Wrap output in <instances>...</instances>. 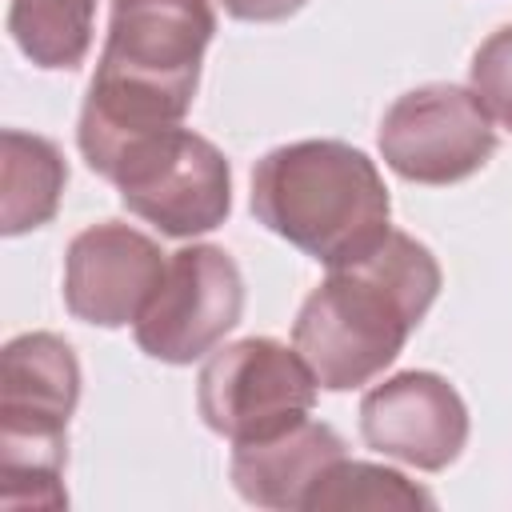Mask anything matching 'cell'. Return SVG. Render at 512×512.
Returning <instances> with one entry per match:
<instances>
[{
  "label": "cell",
  "mask_w": 512,
  "mask_h": 512,
  "mask_svg": "<svg viewBox=\"0 0 512 512\" xmlns=\"http://www.w3.org/2000/svg\"><path fill=\"white\" fill-rule=\"evenodd\" d=\"M240 308L244 280L236 260L216 244L180 248L136 320V344L152 360L192 364L236 328Z\"/></svg>",
  "instance_id": "obj_8"
},
{
  "label": "cell",
  "mask_w": 512,
  "mask_h": 512,
  "mask_svg": "<svg viewBox=\"0 0 512 512\" xmlns=\"http://www.w3.org/2000/svg\"><path fill=\"white\" fill-rule=\"evenodd\" d=\"M212 32V0H112L100 64L76 124L80 152L96 176L112 180L136 144L184 120Z\"/></svg>",
  "instance_id": "obj_1"
},
{
  "label": "cell",
  "mask_w": 512,
  "mask_h": 512,
  "mask_svg": "<svg viewBox=\"0 0 512 512\" xmlns=\"http://www.w3.org/2000/svg\"><path fill=\"white\" fill-rule=\"evenodd\" d=\"M360 436L368 448L420 472L448 468L468 440V408L436 372H400L360 400Z\"/></svg>",
  "instance_id": "obj_10"
},
{
  "label": "cell",
  "mask_w": 512,
  "mask_h": 512,
  "mask_svg": "<svg viewBox=\"0 0 512 512\" xmlns=\"http://www.w3.org/2000/svg\"><path fill=\"white\" fill-rule=\"evenodd\" d=\"M316 388L320 384L296 348L272 336H248L212 352L200 368L196 408L216 436L256 444L308 420Z\"/></svg>",
  "instance_id": "obj_5"
},
{
  "label": "cell",
  "mask_w": 512,
  "mask_h": 512,
  "mask_svg": "<svg viewBox=\"0 0 512 512\" xmlns=\"http://www.w3.org/2000/svg\"><path fill=\"white\" fill-rule=\"evenodd\" d=\"M68 168L52 140L20 128L0 136V232L20 236L48 224L60 208Z\"/></svg>",
  "instance_id": "obj_12"
},
{
  "label": "cell",
  "mask_w": 512,
  "mask_h": 512,
  "mask_svg": "<svg viewBox=\"0 0 512 512\" xmlns=\"http://www.w3.org/2000/svg\"><path fill=\"white\" fill-rule=\"evenodd\" d=\"M80 400V364L68 340L24 332L0 356V504L64 508L68 416Z\"/></svg>",
  "instance_id": "obj_4"
},
{
  "label": "cell",
  "mask_w": 512,
  "mask_h": 512,
  "mask_svg": "<svg viewBox=\"0 0 512 512\" xmlns=\"http://www.w3.org/2000/svg\"><path fill=\"white\" fill-rule=\"evenodd\" d=\"M472 92L492 124L512 128V24L492 32L472 56Z\"/></svg>",
  "instance_id": "obj_15"
},
{
  "label": "cell",
  "mask_w": 512,
  "mask_h": 512,
  "mask_svg": "<svg viewBox=\"0 0 512 512\" xmlns=\"http://www.w3.org/2000/svg\"><path fill=\"white\" fill-rule=\"evenodd\" d=\"M228 16L248 20V24H272V20H288L292 12H300L308 0H220Z\"/></svg>",
  "instance_id": "obj_16"
},
{
  "label": "cell",
  "mask_w": 512,
  "mask_h": 512,
  "mask_svg": "<svg viewBox=\"0 0 512 512\" xmlns=\"http://www.w3.org/2000/svg\"><path fill=\"white\" fill-rule=\"evenodd\" d=\"M496 152V128L472 88L424 84L404 92L380 120L384 164L412 184H456Z\"/></svg>",
  "instance_id": "obj_7"
},
{
  "label": "cell",
  "mask_w": 512,
  "mask_h": 512,
  "mask_svg": "<svg viewBox=\"0 0 512 512\" xmlns=\"http://www.w3.org/2000/svg\"><path fill=\"white\" fill-rule=\"evenodd\" d=\"M440 292L436 256L408 232H392L364 256L328 268L292 324V348L328 392L376 380L428 316Z\"/></svg>",
  "instance_id": "obj_2"
},
{
  "label": "cell",
  "mask_w": 512,
  "mask_h": 512,
  "mask_svg": "<svg viewBox=\"0 0 512 512\" xmlns=\"http://www.w3.org/2000/svg\"><path fill=\"white\" fill-rule=\"evenodd\" d=\"M256 220L336 268L388 236V188L376 164L344 140L280 144L252 168Z\"/></svg>",
  "instance_id": "obj_3"
},
{
  "label": "cell",
  "mask_w": 512,
  "mask_h": 512,
  "mask_svg": "<svg viewBox=\"0 0 512 512\" xmlns=\"http://www.w3.org/2000/svg\"><path fill=\"white\" fill-rule=\"evenodd\" d=\"M112 184L132 216L180 240L212 232L232 208L224 152L180 124L136 144L112 172Z\"/></svg>",
  "instance_id": "obj_6"
},
{
  "label": "cell",
  "mask_w": 512,
  "mask_h": 512,
  "mask_svg": "<svg viewBox=\"0 0 512 512\" xmlns=\"http://www.w3.org/2000/svg\"><path fill=\"white\" fill-rule=\"evenodd\" d=\"M96 0H12L8 36L36 68H80L92 48Z\"/></svg>",
  "instance_id": "obj_13"
},
{
  "label": "cell",
  "mask_w": 512,
  "mask_h": 512,
  "mask_svg": "<svg viewBox=\"0 0 512 512\" xmlns=\"http://www.w3.org/2000/svg\"><path fill=\"white\" fill-rule=\"evenodd\" d=\"M304 508H312V512H324V508H432V496L392 468L344 456L340 464L328 468V476L316 484V492L308 496Z\"/></svg>",
  "instance_id": "obj_14"
},
{
  "label": "cell",
  "mask_w": 512,
  "mask_h": 512,
  "mask_svg": "<svg viewBox=\"0 0 512 512\" xmlns=\"http://www.w3.org/2000/svg\"><path fill=\"white\" fill-rule=\"evenodd\" d=\"M344 456V440L328 424L300 420L272 440L236 444L232 484L256 508H304L328 468Z\"/></svg>",
  "instance_id": "obj_11"
},
{
  "label": "cell",
  "mask_w": 512,
  "mask_h": 512,
  "mask_svg": "<svg viewBox=\"0 0 512 512\" xmlns=\"http://www.w3.org/2000/svg\"><path fill=\"white\" fill-rule=\"evenodd\" d=\"M164 252L144 232L100 220L72 236L64 256V308L96 328L136 324L156 284L164 280Z\"/></svg>",
  "instance_id": "obj_9"
}]
</instances>
